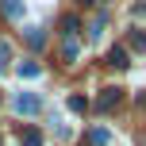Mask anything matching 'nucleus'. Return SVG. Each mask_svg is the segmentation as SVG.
<instances>
[{
    "mask_svg": "<svg viewBox=\"0 0 146 146\" xmlns=\"http://www.w3.org/2000/svg\"><path fill=\"white\" fill-rule=\"evenodd\" d=\"M12 108L19 111V115H38V111H42V96L38 92H15Z\"/></svg>",
    "mask_w": 146,
    "mask_h": 146,
    "instance_id": "f257e3e1",
    "label": "nucleus"
},
{
    "mask_svg": "<svg viewBox=\"0 0 146 146\" xmlns=\"http://www.w3.org/2000/svg\"><path fill=\"white\" fill-rule=\"evenodd\" d=\"M119 100H123V88H104V92L96 96V111H111Z\"/></svg>",
    "mask_w": 146,
    "mask_h": 146,
    "instance_id": "f03ea898",
    "label": "nucleus"
},
{
    "mask_svg": "<svg viewBox=\"0 0 146 146\" xmlns=\"http://www.w3.org/2000/svg\"><path fill=\"white\" fill-rule=\"evenodd\" d=\"M0 12H4L8 19H23V12H27V4H23V0H0Z\"/></svg>",
    "mask_w": 146,
    "mask_h": 146,
    "instance_id": "7ed1b4c3",
    "label": "nucleus"
},
{
    "mask_svg": "<svg viewBox=\"0 0 146 146\" xmlns=\"http://www.w3.org/2000/svg\"><path fill=\"white\" fill-rule=\"evenodd\" d=\"M19 146H42V131L38 127H23L19 131Z\"/></svg>",
    "mask_w": 146,
    "mask_h": 146,
    "instance_id": "20e7f679",
    "label": "nucleus"
},
{
    "mask_svg": "<svg viewBox=\"0 0 146 146\" xmlns=\"http://www.w3.org/2000/svg\"><path fill=\"white\" fill-rule=\"evenodd\" d=\"M108 66H115V69H127V66H131L123 46H111V50H108Z\"/></svg>",
    "mask_w": 146,
    "mask_h": 146,
    "instance_id": "39448f33",
    "label": "nucleus"
},
{
    "mask_svg": "<svg viewBox=\"0 0 146 146\" xmlns=\"http://www.w3.org/2000/svg\"><path fill=\"white\" fill-rule=\"evenodd\" d=\"M77 54H81V50H77V35H66V42H62V58L73 66V62H77Z\"/></svg>",
    "mask_w": 146,
    "mask_h": 146,
    "instance_id": "423d86ee",
    "label": "nucleus"
},
{
    "mask_svg": "<svg viewBox=\"0 0 146 146\" xmlns=\"http://www.w3.org/2000/svg\"><path fill=\"white\" fill-rule=\"evenodd\" d=\"M15 73H19V77H27V81H35V77H42V69H38L35 62H19V66H15Z\"/></svg>",
    "mask_w": 146,
    "mask_h": 146,
    "instance_id": "0eeeda50",
    "label": "nucleus"
},
{
    "mask_svg": "<svg viewBox=\"0 0 146 146\" xmlns=\"http://www.w3.org/2000/svg\"><path fill=\"white\" fill-rule=\"evenodd\" d=\"M92 146H111V131L108 127H92Z\"/></svg>",
    "mask_w": 146,
    "mask_h": 146,
    "instance_id": "6e6552de",
    "label": "nucleus"
},
{
    "mask_svg": "<svg viewBox=\"0 0 146 146\" xmlns=\"http://www.w3.org/2000/svg\"><path fill=\"white\" fill-rule=\"evenodd\" d=\"M27 42H31V46H35V50H38V46L46 42V35H42V27H31V31H27Z\"/></svg>",
    "mask_w": 146,
    "mask_h": 146,
    "instance_id": "1a4fd4ad",
    "label": "nucleus"
},
{
    "mask_svg": "<svg viewBox=\"0 0 146 146\" xmlns=\"http://www.w3.org/2000/svg\"><path fill=\"white\" fill-rule=\"evenodd\" d=\"M8 62H12V46H8L4 38H0V73L8 69Z\"/></svg>",
    "mask_w": 146,
    "mask_h": 146,
    "instance_id": "9d476101",
    "label": "nucleus"
},
{
    "mask_svg": "<svg viewBox=\"0 0 146 146\" xmlns=\"http://www.w3.org/2000/svg\"><path fill=\"white\" fill-rule=\"evenodd\" d=\"M77 27H81L77 15H66V19H62V31H66V35H77Z\"/></svg>",
    "mask_w": 146,
    "mask_h": 146,
    "instance_id": "9b49d317",
    "label": "nucleus"
},
{
    "mask_svg": "<svg viewBox=\"0 0 146 146\" xmlns=\"http://www.w3.org/2000/svg\"><path fill=\"white\" fill-rule=\"evenodd\" d=\"M69 111H85V96L73 92V96H69Z\"/></svg>",
    "mask_w": 146,
    "mask_h": 146,
    "instance_id": "f8f14e48",
    "label": "nucleus"
},
{
    "mask_svg": "<svg viewBox=\"0 0 146 146\" xmlns=\"http://www.w3.org/2000/svg\"><path fill=\"white\" fill-rule=\"evenodd\" d=\"M92 4H104V0H92Z\"/></svg>",
    "mask_w": 146,
    "mask_h": 146,
    "instance_id": "ddd939ff",
    "label": "nucleus"
}]
</instances>
